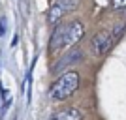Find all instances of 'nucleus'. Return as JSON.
Masks as SVG:
<instances>
[{
	"label": "nucleus",
	"mask_w": 126,
	"mask_h": 120,
	"mask_svg": "<svg viewBox=\"0 0 126 120\" xmlns=\"http://www.w3.org/2000/svg\"><path fill=\"white\" fill-rule=\"evenodd\" d=\"M79 86V73L77 71H64L60 77L51 84L49 96L55 101H64L74 94Z\"/></svg>",
	"instance_id": "f257e3e1"
},
{
	"label": "nucleus",
	"mask_w": 126,
	"mask_h": 120,
	"mask_svg": "<svg viewBox=\"0 0 126 120\" xmlns=\"http://www.w3.org/2000/svg\"><path fill=\"white\" fill-rule=\"evenodd\" d=\"M85 32V26L81 21H70L66 25H60V36H62V49L64 47H74L81 40Z\"/></svg>",
	"instance_id": "f03ea898"
},
{
	"label": "nucleus",
	"mask_w": 126,
	"mask_h": 120,
	"mask_svg": "<svg viewBox=\"0 0 126 120\" xmlns=\"http://www.w3.org/2000/svg\"><path fill=\"white\" fill-rule=\"evenodd\" d=\"M113 43H115L113 34L107 30H100V32H96L92 36V40H90V49H92V53L96 56H100V54H105L109 51Z\"/></svg>",
	"instance_id": "7ed1b4c3"
},
{
	"label": "nucleus",
	"mask_w": 126,
	"mask_h": 120,
	"mask_svg": "<svg viewBox=\"0 0 126 120\" xmlns=\"http://www.w3.org/2000/svg\"><path fill=\"white\" fill-rule=\"evenodd\" d=\"M51 120H85V113L79 107H64L53 113Z\"/></svg>",
	"instance_id": "20e7f679"
},
{
	"label": "nucleus",
	"mask_w": 126,
	"mask_h": 120,
	"mask_svg": "<svg viewBox=\"0 0 126 120\" xmlns=\"http://www.w3.org/2000/svg\"><path fill=\"white\" fill-rule=\"evenodd\" d=\"M79 58H81V53H79L77 49H72V51H70V54H66V56L62 58V62L58 64V66H55V71H60L64 66H68V62L74 64V62H77Z\"/></svg>",
	"instance_id": "39448f33"
},
{
	"label": "nucleus",
	"mask_w": 126,
	"mask_h": 120,
	"mask_svg": "<svg viewBox=\"0 0 126 120\" xmlns=\"http://www.w3.org/2000/svg\"><path fill=\"white\" fill-rule=\"evenodd\" d=\"M81 4V0H57V6L66 13V11H74L77 10V6Z\"/></svg>",
	"instance_id": "423d86ee"
},
{
	"label": "nucleus",
	"mask_w": 126,
	"mask_h": 120,
	"mask_svg": "<svg viewBox=\"0 0 126 120\" xmlns=\"http://www.w3.org/2000/svg\"><path fill=\"white\" fill-rule=\"evenodd\" d=\"M62 15H64V11L60 10L57 4H55V6L51 8V11H49V23H51V25H58V23H60V19H62Z\"/></svg>",
	"instance_id": "0eeeda50"
},
{
	"label": "nucleus",
	"mask_w": 126,
	"mask_h": 120,
	"mask_svg": "<svg viewBox=\"0 0 126 120\" xmlns=\"http://www.w3.org/2000/svg\"><path fill=\"white\" fill-rule=\"evenodd\" d=\"M111 6H113L115 10H124V8H126V0H113Z\"/></svg>",
	"instance_id": "6e6552de"
},
{
	"label": "nucleus",
	"mask_w": 126,
	"mask_h": 120,
	"mask_svg": "<svg viewBox=\"0 0 126 120\" xmlns=\"http://www.w3.org/2000/svg\"><path fill=\"white\" fill-rule=\"evenodd\" d=\"M2 96H4V103H6V105H10V101H11V96L8 94V90H4V88H2Z\"/></svg>",
	"instance_id": "1a4fd4ad"
},
{
	"label": "nucleus",
	"mask_w": 126,
	"mask_h": 120,
	"mask_svg": "<svg viewBox=\"0 0 126 120\" xmlns=\"http://www.w3.org/2000/svg\"><path fill=\"white\" fill-rule=\"evenodd\" d=\"M4 32H6V21L0 19V36H4Z\"/></svg>",
	"instance_id": "9d476101"
},
{
	"label": "nucleus",
	"mask_w": 126,
	"mask_h": 120,
	"mask_svg": "<svg viewBox=\"0 0 126 120\" xmlns=\"http://www.w3.org/2000/svg\"><path fill=\"white\" fill-rule=\"evenodd\" d=\"M124 15H126V8H124Z\"/></svg>",
	"instance_id": "9b49d317"
}]
</instances>
